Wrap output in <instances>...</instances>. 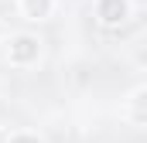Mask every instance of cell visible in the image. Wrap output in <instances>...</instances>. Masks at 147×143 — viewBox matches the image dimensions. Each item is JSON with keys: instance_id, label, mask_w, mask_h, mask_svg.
Wrapping results in <instances>:
<instances>
[{"instance_id": "obj_4", "label": "cell", "mask_w": 147, "mask_h": 143, "mask_svg": "<svg viewBox=\"0 0 147 143\" xmlns=\"http://www.w3.org/2000/svg\"><path fill=\"white\" fill-rule=\"evenodd\" d=\"M147 96V89L144 85H137V89H134V96H130V123H134V126H144V119H147V112H144V99Z\"/></svg>"}, {"instance_id": "obj_1", "label": "cell", "mask_w": 147, "mask_h": 143, "mask_svg": "<svg viewBox=\"0 0 147 143\" xmlns=\"http://www.w3.org/2000/svg\"><path fill=\"white\" fill-rule=\"evenodd\" d=\"M41 44L45 41L38 34H28V31L10 34L7 37V61L14 68H34L38 61H41Z\"/></svg>"}, {"instance_id": "obj_3", "label": "cell", "mask_w": 147, "mask_h": 143, "mask_svg": "<svg viewBox=\"0 0 147 143\" xmlns=\"http://www.w3.org/2000/svg\"><path fill=\"white\" fill-rule=\"evenodd\" d=\"M17 14L31 24H41L55 14V0H17Z\"/></svg>"}, {"instance_id": "obj_2", "label": "cell", "mask_w": 147, "mask_h": 143, "mask_svg": "<svg viewBox=\"0 0 147 143\" xmlns=\"http://www.w3.org/2000/svg\"><path fill=\"white\" fill-rule=\"evenodd\" d=\"M92 14H96L99 27H123L134 10H130V0H96Z\"/></svg>"}, {"instance_id": "obj_5", "label": "cell", "mask_w": 147, "mask_h": 143, "mask_svg": "<svg viewBox=\"0 0 147 143\" xmlns=\"http://www.w3.org/2000/svg\"><path fill=\"white\" fill-rule=\"evenodd\" d=\"M7 143H45L38 133H31V130H14L10 136H7Z\"/></svg>"}, {"instance_id": "obj_6", "label": "cell", "mask_w": 147, "mask_h": 143, "mask_svg": "<svg viewBox=\"0 0 147 143\" xmlns=\"http://www.w3.org/2000/svg\"><path fill=\"white\" fill-rule=\"evenodd\" d=\"M3 34H7V31H3V21H0V41H3Z\"/></svg>"}]
</instances>
